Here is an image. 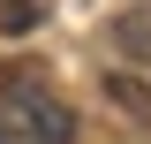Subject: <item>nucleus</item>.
I'll list each match as a JSON object with an SVG mask.
<instances>
[{
    "mask_svg": "<svg viewBox=\"0 0 151 144\" xmlns=\"http://www.w3.org/2000/svg\"><path fill=\"white\" fill-rule=\"evenodd\" d=\"M0 114L30 144H76V114H68V99L45 84L38 61H8V68H0Z\"/></svg>",
    "mask_w": 151,
    "mask_h": 144,
    "instance_id": "f257e3e1",
    "label": "nucleus"
},
{
    "mask_svg": "<svg viewBox=\"0 0 151 144\" xmlns=\"http://www.w3.org/2000/svg\"><path fill=\"white\" fill-rule=\"evenodd\" d=\"M106 99H113L121 114H136V121L151 129V84H136L129 68H113V76H106Z\"/></svg>",
    "mask_w": 151,
    "mask_h": 144,
    "instance_id": "f03ea898",
    "label": "nucleus"
},
{
    "mask_svg": "<svg viewBox=\"0 0 151 144\" xmlns=\"http://www.w3.org/2000/svg\"><path fill=\"white\" fill-rule=\"evenodd\" d=\"M113 46H121L129 61H144V68H151V8H129V15L113 23Z\"/></svg>",
    "mask_w": 151,
    "mask_h": 144,
    "instance_id": "7ed1b4c3",
    "label": "nucleus"
},
{
    "mask_svg": "<svg viewBox=\"0 0 151 144\" xmlns=\"http://www.w3.org/2000/svg\"><path fill=\"white\" fill-rule=\"evenodd\" d=\"M38 23V0H0V31H30Z\"/></svg>",
    "mask_w": 151,
    "mask_h": 144,
    "instance_id": "20e7f679",
    "label": "nucleus"
},
{
    "mask_svg": "<svg viewBox=\"0 0 151 144\" xmlns=\"http://www.w3.org/2000/svg\"><path fill=\"white\" fill-rule=\"evenodd\" d=\"M0 144H8V129H0Z\"/></svg>",
    "mask_w": 151,
    "mask_h": 144,
    "instance_id": "39448f33",
    "label": "nucleus"
}]
</instances>
